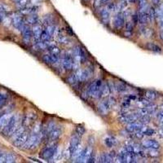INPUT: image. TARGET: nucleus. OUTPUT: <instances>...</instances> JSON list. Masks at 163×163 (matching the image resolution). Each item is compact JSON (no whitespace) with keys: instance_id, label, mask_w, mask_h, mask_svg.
Wrapping results in <instances>:
<instances>
[{"instance_id":"41","label":"nucleus","mask_w":163,"mask_h":163,"mask_svg":"<svg viewBox=\"0 0 163 163\" xmlns=\"http://www.w3.org/2000/svg\"><path fill=\"white\" fill-rule=\"evenodd\" d=\"M112 0H96V3L97 5H100V4H108L110 3Z\"/></svg>"},{"instance_id":"43","label":"nucleus","mask_w":163,"mask_h":163,"mask_svg":"<svg viewBox=\"0 0 163 163\" xmlns=\"http://www.w3.org/2000/svg\"><path fill=\"white\" fill-rule=\"evenodd\" d=\"M6 153H0V163L5 162Z\"/></svg>"},{"instance_id":"26","label":"nucleus","mask_w":163,"mask_h":163,"mask_svg":"<svg viewBox=\"0 0 163 163\" xmlns=\"http://www.w3.org/2000/svg\"><path fill=\"white\" fill-rule=\"evenodd\" d=\"M100 16H101L102 20L104 21H108L109 19V10L108 8H104L100 11Z\"/></svg>"},{"instance_id":"31","label":"nucleus","mask_w":163,"mask_h":163,"mask_svg":"<svg viewBox=\"0 0 163 163\" xmlns=\"http://www.w3.org/2000/svg\"><path fill=\"white\" fill-rule=\"evenodd\" d=\"M110 93V88L108 85H102L101 96H107Z\"/></svg>"},{"instance_id":"33","label":"nucleus","mask_w":163,"mask_h":163,"mask_svg":"<svg viewBox=\"0 0 163 163\" xmlns=\"http://www.w3.org/2000/svg\"><path fill=\"white\" fill-rule=\"evenodd\" d=\"M58 41L60 43H62V44H64V43H67L69 39H68V37H67L66 35L59 33V34H58Z\"/></svg>"},{"instance_id":"17","label":"nucleus","mask_w":163,"mask_h":163,"mask_svg":"<svg viewBox=\"0 0 163 163\" xmlns=\"http://www.w3.org/2000/svg\"><path fill=\"white\" fill-rule=\"evenodd\" d=\"M43 29H42V26H41L40 24H34V26H33L32 29V34H33V37H34V39L36 40H40V37H41V34H42V33H43Z\"/></svg>"},{"instance_id":"38","label":"nucleus","mask_w":163,"mask_h":163,"mask_svg":"<svg viewBox=\"0 0 163 163\" xmlns=\"http://www.w3.org/2000/svg\"><path fill=\"white\" fill-rule=\"evenodd\" d=\"M148 154L151 157H158L159 156V152H158V149H148Z\"/></svg>"},{"instance_id":"2","label":"nucleus","mask_w":163,"mask_h":163,"mask_svg":"<svg viewBox=\"0 0 163 163\" xmlns=\"http://www.w3.org/2000/svg\"><path fill=\"white\" fill-rule=\"evenodd\" d=\"M101 80L97 79L89 85L88 88H87V93L90 96L93 97V98H99L101 96Z\"/></svg>"},{"instance_id":"6","label":"nucleus","mask_w":163,"mask_h":163,"mask_svg":"<svg viewBox=\"0 0 163 163\" xmlns=\"http://www.w3.org/2000/svg\"><path fill=\"white\" fill-rule=\"evenodd\" d=\"M76 62L74 61L73 56L70 55V53H64L62 57V66L66 71H70L73 69L74 64Z\"/></svg>"},{"instance_id":"9","label":"nucleus","mask_w":163,"mask_h":163,"mask_svg":"<svg viewBox=\"0 0 163 163\" xmlns=\"http://www.w3.org/2000/svg\"><path fill=\"white\" fill-rule=\"evenodd\" d=\"M29 136H28V134L25 131H23L21 134H19L15 138L13 142V145L16 147H22L23 145L25 144V142L27 141Z\"/></svg>"},{"instance_id":"48","label":"nucleus","mask_w":163,"mask_h":163,"mask_svg":"<svg viewBox=\"0 0 163 163\" xmlns=\"http://www.w3.org/2000/svg\"><path fill=\"white\" fill-rule=\"evenodd\" d=\"M2 115H3V112H0V118H1V116H2Z\"/></svg>"},{"instance_id":"4","label":"nucleus","mask_w":163,"mask_h":163,"mask_svg":"<svg viewBox=\"0 0 163 163\" xmlns=\"http://www.w3.org/2000/svg\"><path fill=\"white\" fill-rule=\"evenodd\" d=\"M18 121L17 116H16V115L11 116L10 120L7 124V126L3 130V135H6V136L12 135V134L16 131V127H17V125H18Z\"/></svg>"},{"instance_id":"19","label":"nucleus","mask_w":163,"mask_h":163,"mask_svg":"<svg viewBox=\"0 0 163 163\" xmlns=\"http://www.w3.org/2000/svg\"><path fill=\"white\" fill-rule=\"evenodd\" d=\"M11 117V116L9 113H5V114H3L1 116V118H0V131L3 130L4 127L7 126V124L10 120Z\"/></svg>"},{"instance_id":"15","label":"nucleus","mask_w":163,"mask_h":163,"mask_svg":"<svg viewBox=\"0 0 163 163\" xmlns=\"http://www.w3.org/2000/svg\"><path fill=\"white\" fill-rule=\"evenodd\" d=\"M12 23H13V25L16 27V29L19 30H21V29L24 27V25L25 24V23L23 21V19L21 18V16H19V15H16V16H13L12 18Z\"/></svg>"},{"instance_id":"1","label":"nucleus","mask_w":163,"mask_h":163,"mask_svg":"<svg viewBox=\"0 0 163 163\" xmlns=\"http://www.w3.org/2000/svg\"><path fill=\"white\" fill-rule=\"evenodd\" d=\"M41 141H42V137H41L40 134L38 132H34L29 136L25 144L23 145V147H24L23 148L24 150L34 149L40 145Z\"/></svg>"},{"instance_id":"45","label":"nucleus","mask_w":163,"mask_h":163,"mask_svg":"<svg viewBox=\"0 0 163 163\" xmlns=\"http://www.w3.org/2000/svg\"><path fill=\"white\" fill-rule=\"evenodd\" d=\"M158 133H159V135L163 139V129L161 128L160 130H159V132H158Z\"/></svg>"},{"instance_id":"14","label":"nucleus","mask_w":163,"mask_h":163,"mask_svg":"<svg viewBox=\"0 0 163 163\" xmlns=\"http://www.w3.org/2000/svg\"><path fill=\"white\" fill-rule=\"evenodd\" d=\"M113 26L116 30H121L122 29V27L124 26L125 24V19H124V16L122 15V14H118L114 16L113 18Z\"/></svg>"},{"instance_id":"12","label":"nucleus","mask_w":163,"mask_h":163,"mask_svg":"<svg viewBox=\"0 0 163 163\" xmlns=\"http://www.w3.org/2000/svg\"><path fill=\"white\" fill-rule=\"evenodd\" d=\"M142 146L147 149H159L160 144L155 139H147L142 143Z\"/></svg>"},{"instance_id":"37","label":"nucleus","mask_w":163,"mask_h":163,"mask_svg":"<svg viewBox=\"0 0 163 163\" xmlns=\"http://www.w3.org/2000/svg\"><path fill=\"white\" fill-rule=\"evenodd\" d=\"M46 30H47V32L50 34L51 35L53 36L55 32H56V26L54 25V24H51V25H47V28H46Z\"/></svg>"},{"instance_id":"13","label":"nucleus","mask_w":163,"mask_h":163,"mask_svg":"<svg viewBox=\"0 0 163 163\" xmlns=\"http://www.w3.org/2000/svg\"><path fill=\"white\" fill-rule=\"evenodd\" d=\"M75 75L78 82H84L87 80L91 76V72L89 71V70H78L75 73Z\"/></svg>"},{"instance_id":"30","label":"nucleus","mask_w":163,"mask_h":163,"mask_svg":"<svg viewBox=\"0 0 163 163\" xmlns=\"http://www.w3.org/2000/svg\"><path fill=\"white\" fill-rule=\"evenodd\" d=\"M141 33H142V34L144 35V36L146 37H152V30H151V29H148V28H145V27L142 28Z\"/></svg>"},{"instance_id":"29","label":"nucleus","mask_w":163,"mask_h":163,"mask_svg":"<svg viewBox=\"0 0 163 163\" xmlns=\"http://www.w3.org/2000/svg\"><path fill=\"white\" fill-rule=\"evenodd\" d=\"M78 79H77V77H76V75L74 74H71L70 76H69L68 78H67V83H70V85L74 86L75 84H77L78 83Z\"/></svg>"},{"instance_id":"24","label":"nucleus","mask_w":163,"mask_h":163,"mask_svg":"<svg viewBox=\"0 0 163 163\" xmlns=\"http://www.w3.org/2000/svg\"><path fill=\"white\" fill-rule=\"evenodd\" d=\"M38 21H39V19L36 14H32L31 16H28V18H27V22L33 25L38 24Z\"/></svg>"},{"instance_id":"39","label":"nucleus","mask_w":163,"mask_h":163,"mask_svg":"<svg viewBox=\"0 0 163 163\" xmlns=\"http://www.w3.org/2000/svg\"><path fill=\"white\" fill-rule=\"evenodd\" d=\"M15 2H16V4H17L20 8H22L26 6L27 0H15Z\"/></svg>"},{"instance_id":"35","label":"nucleus","mask_w":163,"mask_h":163,"mask_svg":"<svg viewBox=\"0 0 163 163\" xmlns=\"http://www.w3.org/2000/svg\"><path fill=\"white\" fill-rule=\"evenodd\" d=\"M75 133L76 135H78V136L82 137L85 133V128L82 126H78L77 128H76V131H75Z\"/></svg>"},{"instance_id":"47","label":"nucleus","mask_w":163,"mask_h":163,"mask_svg":"<svg viewBox=\"0 0 163 163\" xmlns=\"http://www.w3.org/2000/svg\"><path fill=\"white\" fill-rule=\"evenodd\" d=\"M127 1H128V2H130V3H135V2H136L137 0H127Z\"/></svg>"},{"instance_id":"16","label":"nucleus","mask_w":163,"mask_h":163,"mask_svg":"<svg viewBox=\"0 0 163 163\" xmlns=\"http://www.w3.org/2000/svg\"><path fill=\"white\" fill-rule=\"evenodd\" d=\"M110 106H111V102L109 101V99H106V100L102 101L99 104V112L103 113V114H106L109 111Z\"/></svg>"},{"instance_id":"18","label":"nucleus","mask_w":163,"mask_h":163,"mask_svg":"<svg viewBox=\"0 0 163 163\" xmlns=\"http://www.w3.org/2000/svg\"><path fill=\"white\" fill-rule=\"evenodd\" d=\"M145 47L148 51H151L152 52H155V53H161L162 52V50L161 48V47L156 44V43H148L146 45H145Z\"/></svg>"},{"instance_id":"32","label":"nucleus","mask_w":163,"mask_h":163,"mask_svg":"<svg viewBox=\"0 0 163 163\" xmlns=\"http://www.w3.org/2000/svg\"><path fill=\"white\" fill-rule=\"evenodd\" d=\"M146 97L150 100H153L158 97V94L153 91H146Z\"/></svg>"},{"instance_id":"27","label":"nucleus","mask_w":163,"mask_h":163,"mask_svg":"<svg viewBox=\"0 0 163 163\" xmlns=\"http://www.w3.org/2000/svg\"><path fill=\"white\" fill-rule=\"evenodd\" d=\"M16 155L12 153V152H8L6 153V158H5V162L7 163H11V162H15L16 161Z\"/></svg>"},{"instance_id":"46","label":"nucleus","mask_w":163,"mask_h":163,"mask_svg":"<svg viewBox=\"0 0 163 163\" xmlns=\"http://www.w3.org/2000/svg\"><path fill=\"white\" fill-rule=\"evenodd\" d=\"M153 1V3H155V4H158L159 2H160V0H152Z\"/></svg>"},{"instance_id":"25","label":"nucleus","mask_w":163,"mask_h":163,"mask_svg":"<svg viewBox=\"0 0 163 163\" xmlns=\"http://www.w3.org/2000/svg\"><path fill=\"white\" fill-rule=\"evenodd\" d=\"M51 38H52V35L50 34L47 30H43V33L41 34L40 40L44 41V42H50Z\"/></svg>"},{"instance_id":"28","label":"nucleus","mask_w":163,"mask_h":163,"mask_svg":"<svg viewBox=\"0 0 163 163\" xmlns=\"http://www.w3.org/2000/svg\"><path fill=\"white\" fill-rule=\"evenodd\" d=\"M54 21V16L52 15H47L43 19V23L47 26V25H51L53 24Z\"/></svg>"},{"instance_id":"36","label":"nucleus","mask_w":163,"mask_h":163,"mask_svg":"<svg viewBox=\"0 0 163 163\" xmlns=\"http://www.w3.org/2000/svg\"><path fill=\"white\" fill-rule=\"evenodd\" d=\"M7 101V96H6L5 94L2 93V92H0V108L3 107L4 104Z\"/></svg>"},{"instance_id":"8","label":"nucleus","mask_w":163,"mask_h":163,"mask_svg":"<svg viewBox=\"0 0 163 163\" xmlns=\"http://www.w3.org/2000/svg\"><path fill=\"white\" fill-rule=\"evenodd\" d=\"M145 129V125L141 122H131L129 123V125L126 127V130L131 134H135L138 132H142Z\"/></svg>"},{"instance_id":"44","label":"nucleus","mask_w":163,"mask_h":163,"mask_svg":"<svg viewBox=\"0 0 163 163\" xmlns=\"http://www.w3.org/2000/svg\"><path fill=\"white\" fill-rule=\"evenodd\" d=\"M42 1H43V0H31L30 2H31V3H32L33 5L37 6V4H39V3H42Z\"/></svg>"},{"instance_id":"34","label":"nucleus","mask_w":163,"mask_h":163,"mask_svg":"<svg viewBox=\"0 0 163 163\" xmlns=\"http://www.w3.org/2000/svg\"><path fill=\"white\" fill-rule=\"evenodd\" d=\"M142 132L144 134V135H147V136H151V135H153L155 134V131L151 128L144 129V131H142Z\"/></svg>"},{"instance_id":"11","label":"nucleus","mask_w":163,"mask_h":163,"mask_svg":"<svg viewBox=\"0 0 163 163\" xmlns=\"http://www.w3.org/2000/svg\"><path fill=\"white\" fill-rule=\"evenodd\" d=\"M117 158V155L114 152H104L99 156V162H112L115 158Z\"/></svg>"},{"instance_id":"7","label":"nucleus","mask_w":163,"mask_h":163,"mask_svg":"<svg viewBox=\"0 0 163 163\" xmlns=\"http://www.w3.org/2000/svg\"><path fill=\"white\" fill-rule=\"evenodd\" d=\"M81 137L78 136V135L75 134L74 136L72 137V139L70 140V147H69V151H70V157L74 153V152L76 150L78 149L79 146H80V140Z\"/></svg>"},{"instance_id":"42","label":"nucleus","mask_w":163,"mask_h":163,"mask_svg":"<svg viewBox=\"0 0 163 163\" xmlns=\"http://www.w3.org/2000/svg\"><path fill=\"white\" fill-rule=\"evenodd\" d=\"M158 119L161 122H163V110L162 111H161V112H158Z\"/></svg>"},{"instance_id":"40","label":"nucleus","mask_w":163,"mask_h":163,"mask_svg":"<svg viewBox=\"0 0 163 163\" xmlns=\"http://www.w3.org/2000/svg\"><path fill=\"white\" fill-rule=\"evenodd\" d=\"M116 89H117L118 91L122 92V91H126V87L124 85H122V84H118V86H116Z\"/></svg>"},{"instance_id":"20","label":"nucleus","mask_w":163,"mask_h":163,"mask_svg":"<svg viewBox=\"0 0 163 163\" xmlns=\"http://www.w3.org/2000/svg\"><path fill=\"white\" fill-rule=\"evenodd\" d=\"M35 119H36V115L34 114V113H30V114H27L25 116V118L23 121V123H24V126H30L34 122Z\"/></svg>"},{"instance_id":"23","label":"nucleus","mask_w":163,"mask_h":163,"mask_svg":"<svg viewBox=\"0 0 163 163\" xmlns=\"http://www.w3.org/2000/svg\"><path fill=\"white\" fill-rule=\"evenodd\" d=\"M104 145H106L108 148L114 147L117 145V140L112 138V137H107L104 139Z\"/></svg>"},{"instance_id":"5","label":"nucleus","mask_w":163,"mask_h":163,"mask_svg":"<svg viewBox=\"0 0 163 163\" xmlns=\"http://www.w3.org/2000/svg\"><path fill=\"white\" fill-rule=\"evenodd\" d=\"M73 59H74V61L76 63H81V64H84L86 61V52L84 49L80 47V46H77L75 47L74 49H73Z\"/></svg>"},{"instance_id":"3","label":"nucleus","mask_w":163,"mask_h":163,"mask_svg":"<svg viewBox=\"0 0 163 163\" xmlns=\"http://www.w3.org/2000/svg\"><path fill=\"white\" fill-rule=\"evenodd\" d=\"M58 152V147L57 145H54L48 147L43 148L40 152V158L43 160L49 161L53 159L54 157L57 154Z\"/></svg>"},{"instance_id":"21","label":"nucleus","mask_w":163,"mask_h":163,"mask_svg":"<svg viewBox=\"0 0 163 163\" xmlns=\"http://www.w3.org/2000/svg\"><path fill=\"white\" fill-rule=\"evenodd\" d=\"M138 17H139V21L143 24H146L148 21H149L147 11H140L139 14H138Z\"/></svg>"},{"instance_id":"10","label":"nucleus","mask_w":163,"mask_h":163,"mask_svg":"<svg viewBox=\"0 0 163 163\" xmlns=\"http://www.w3.org/2000/svg\"><path fill=\"white\" fill-rule=\"evenodd\" d=\"M21 33H22V36H23V40L25 43H30L31 38L33 37V34H32V30L30 29L29 25H27L26 24H24V27L21 29Z\"/></svg>"},{"instance_id":"22","label":"nucleus","mask_w":163,"mask_h":163,"mask_svg":"<svg viewBox=\"0 0 163 163\" xmlns=\"http://www.w3.org/2000/svg\"><path fill=\"white\" fill-rule=\"evenodd\" d=\"M47 50H48L49 53L51 54V55H54V56H60V51L58 47H56L55 44H51L47 47Z\"/></svg>"}]
</instances>
